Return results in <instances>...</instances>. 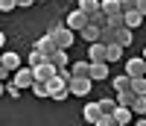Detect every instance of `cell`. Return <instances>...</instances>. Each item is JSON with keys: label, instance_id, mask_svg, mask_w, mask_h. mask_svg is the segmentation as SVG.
<instances>
[{"label": "cell", "instance_id": "1f68e13d", "mask_svg": "<svg viewBox=\"0 0 146 126\" xmlns=\"http://www.w3.org/2000/svg\"><path fill=\"white\" fill-rule=\"evenodd\" d=\"M32 3H38V0H18V6H21V9H29Z\"/></svg>", "mask_w": 146, "mask_h": 126}, {"label": "cell", "instance_id": "5bb4252c", "mask_svg": "<svg viewBox=\"0 0 146 126\" xmlns=\"http://www.w3.org/2000/svg\"><path fill=\"white\" fill-rule=\"evenodd\" d=\"M82 38L88 41V44H94V41H100V38H102V29L96 27V23H88V27L82 29Z\"/></svg>", "mask_w": 146, "mask_h": 126}, {"label": "cell", "instance_id": "3957f363", "mask_svg": "<svg viewBox=\"0 0 146 126\" xmlns=\"http://www.w3.org/2000/svg\"><path fill=\"white\" fill-rule=\"evenodd\" d=\"M64 23H67V27H70L73 32H82V29H85V27H88V23H91V18L85 15L82 9H73L70 15H67V21H64Z\"/></svg>", "mask_w": 146, "mask_h": 126}, {"label": "cell", "instance_id": "484cf974", "mask_svg": "<svg viewBox=\"0 0 146 126\" xmlns=\"http://www.w3.org/2000/svg\"><path fill=\"white\" fill-rule=\"evenodd\" d=\"M29 91H32L35 97H41V100H44V97H50V88H47V82H35Z\"/></svg>", "mask_w": 146, "mask_h": 126}, {"label": "cell", "instance_id": "603a6c76", "mask_svg": "<svg viewBox=\"0 0 146 126\" xmlns=\"http://www.w3.org/2000/svg\"><path fill=\"white\" fill-rule=\"evenodd\" d=\"M135 91H131V88H129V91H117V106H129L131 109V103H135Z\"/></svg>", "mask_w": 146, "mask_h": 126}, {"label": "cell", "instance_id": "7c38bea8", "mask_svg": "<svg viewBox=\"0 0 146 126\" xmlns=\"http://www.w3.org/2000/svg\"><path fill=\"white\" fill-rule=\"evenodd\" d=\"M82 117L88 120V123H96L102 117V109H100V103H85V109H82Z\"/></svg>", "mask_w": 146, "mask_h": 126}, {"label": "cell", "instance_id": "836d02e7", "mask_svg": "<svg viewBox=\"0 0 146 126\" xmlns=\"http://www.w3.org/2000/svg\"><path fill=\"white\" fill-rule=\"evenodd\" d=\"M135 126H146V117H137V120H135Z\"/></svg>", "mask_w": 146, "mask_h": 126}, {"label": "cell", "instance_id": "e575fe53", "mask_svg": "<svg viewBox=\"0 0 146 126\" xmlns=\"http://www.w3.org/2000/svg\"><path fill=\"white\" fill-rule=\"evenodd\" d=\"M38 3H47V0H38Z\"/></svg>", "mask_w": 146, "mask_h": 126}, {"label": "cell", "instance_id": "7a4b0ae2", "mask_svg": "<svg viewBox=\"0 0 146 126\" xmlns=\"http://www.w3.org/2000/svg\"><path fill=\"white\" fill-rule=\"evenodd\" d=\"M12 82H15L18 88H21V91H27V88H32L35 82H38V79H35V70L27 65V68H21V70H15V76H12Z\"/></svg>", "mask_w": 146, "mask_h": 126}, {"label": "cell", "instance_id": "ffe728a7", "mask_svg": "<svg viewBox=\"0 0 146 126\" xmlns=\"http://www.w3.org/2000/svg\"><path fill=\"white\" fill-rule=\"evenodd\" d=\"M70 70H73V76H91V62H73Z\"/></svg>", "mask_w": 146, "mask_h": 126}, {"label": "cell", "instance_id": "4316f807", "mask_svg": "<svg viewBox=\"0 0 146 126\" xmlns=\"http://www.w3.org/2000/svg\"><path fill=\"white\" fill-rule=\"evenodd\" d=\"M131 91L135 94H146V76H135L131 79Z\"/></svg>", "mask_w": 146, "mask_h": 126}, {"label": "cell", "instance_id": "8d00e7d4", "mask_svg": "<svg viewBox=\"0 0 146 126\" xmlns=\"http://www.w3.org/2000/svg\"><path fill=\"white\" fill-rule=\"evenodd\" d=\"M129 126H135V123H129Z\"/></svg>", "mask_w": 146, "mask_h": 126}, {"label": "cell", "instance_id": "4dcf8cb0", "mask_svg": "<svg viewBox=\"0 0 146 126\" xmlns=\"http://www.w3.org/2000/svg\"><path fill=\"white\" fill-rule=\"evenodd\" d=\"M123 3V12H131V9H137V0H120Z\"/></svg>", "mask_w": 146, "mask_h": 126}, {"label": "cell", "instance_id": "4fadbf2b", "mask_svg": "<svg viewBox=\"0 0 146 126\" xmlns=\"http://www.w3.org/2000/svg\"><path fill=\"white\" fill-rule=\"evenodd\" d=\"M0 65H3L6 70H12V73H15V70H21V56L9 50V53H3V59H0Z\"/></svg>", "mask_w": 146, "mask_h": 126}, {"label": "cell", "instance_id": "f546056e", "mask_svg": "<svg viewBox=\"0 0 146 126\" xmlns=\"http://www.w3.org/2000/svg\"><path fill=\"white\" fill-rule=\"evenodd\" d=\"M0 9H3V12H12V9H18V0H0Z\"/></svg>", "mask_w": 146, "mask_h": 126}, {"label": "cell", "instance_id": "d6986e66", "mask_svg": "<svg viewBox=\"0 0 146 126\" xmlns=\"http://www.w3.org/2000/svg\"><path fill=\"white\" fill-rule=\"evenodd\" d=\"M143 21H146V18L140 15L137 9H131V12H126V27H129V29H137V27H140Z\"/></svg>", "mask_w": 146, "mask_h": 126}, {"label": "cell", "instance_id": "6da1fadb", "mask_svg": "<svg viewBox=\"0 0 146 126\" xmlns=\"http://www.w3.org/2000/svg\"><path fill=\"white\" fill-rule=\"evenodd\" d=\"M50 35H53V41H56L58 50L73 47V29L67 27V23H56V27H50Z\"/></svg>", "mask_w": 146, "mask_h": 126}, {"label": "cell", "instance_id": "cb8c5ba5", "mask_svg": "<svg viewBox=\"0 0 146 126\" xmlns=\"http://www.w3.org/2000/svg\"><path fill=\"white\" fill-rule=\"evenodd\" d=\"M131 38H135V35H131V29H129V27H120V29H117V44L131 47Z\"/></svg>", "mask_w": 146, "mask_h": 126}, {"label": "cell", "instance_id": "30bf717a", "mask_svg": "<svg viewBox=\"0 0 146 126\" xmlns=\"http://www.w3.org/2000/svg\"><path fill=\"white\" fill-rule=\"evenodd\" d=\"M79 9H82L88 18H96V15L102 12V0H79Z\"/></svg>", "mask_w": 146, "mask_h": 126}, {"label": "cell", "instance_id": "8992f818", "mask_svg": "<svg viewBox=\"0 0 146 126\" xmlns=\"http://www.w3.org/2000/svg\"><path fill=\"white\" fill-rule=\"evenodd\" d=\"M126 73H129L131 79H135V76H146V59H143V56L129 59V62H126Z\"/></svg>", "mask_w": 146, "mask_h": 126}, {"label": "cell", "instance_id": "d4e9b609", "mask_svg": "<svg viewBox=\"0 0 146 126\" xmlns=\"http://www.w3.org/2000/svg\"><path fill=\"white\" fill-rule=\"evenodd\" d=\"M100 109H102V115H114L117 100H114V97H100Z\"/></svg>", "mask_w": 146, "mask_h": 126}, {"label": "cell", "instance_id": "f1b7e54d", "mask_svg": "<svg viewBox=\"0 0 146 126\" xmlns=\"http://www.w3.org/2000/svg\"><path fill=\"white\" fill-rule=\"evenodd\" d=\"M94 126H120V123H117V117H114V115H102Z\"/></svg>", "mask_w": 146, "mask_h": 126}, {"label": "cell", "instance_id": "277c9868", "mask_svg": "<svg viewBox=\"0 0 146 126\" xmlns=\"http://www.w3.org/2000/svg\"><path fill=\"white\" fill-rule=\"evenodd\" d=\"M91 85H94L91 76H73L70 79V94L73 97H85V94H91Z\"/></svg>", "mask_w": 146, "mask_h": 126}, {"label": "cell", "instance_id": "8fae6325", "mask_svg": "<svg viewBox=\"0 0 146 126\" xmlns=\"http://www.w3.org/2000/svg\"><path fill=\"white\" fill-rule=\"evenodd\" d=\"M91 79L94 82L108 79V62H91Z\"/></svg>", "mask_w": 146, "mask_h": 126}, {"label": "cell", "instance_id": "7402d4cb", "mask_svg": "<svg viewBox=\"0 0 146 126\" xmlns=\"http://www.w3.org/2000/svg\"><path fill=\"white\" fill-rule=\"evenodd\" d=\"M44 62H50V56L32 47V53H29V68H38V65H44Z\"/></svg>", "mask_w": 146, "mask_h": 126}, {"label": "cell", "instance_id": "83f0119b", "mask_svg": "<svg viewBox=\"0 0 146 126\" xmlns=\"http://www.w3.org/2000/svg\"><path fill=\"white\" fill-rule=\"evenodd\" d=\"M3 94L12 97V100H18V97H21V88H18L15 82H9V85H3Z\"/></svg>", "mask_w": 146, "mask_h": 126}, {"label": "cell", "instance_id": "ac0fdd59", "mask_svg": "<svg viewBox=\"0 0 146 126\" xmlns=\"http://www.w3.org/2000/svg\"><path fill=\"white\" fill-rule=\"evenodd\" d=\"M111 85H114V91H129V88H131V76L123 70L120 76H114V79H111Z\"/></svg>", "mask_w": 146, "mask_h": 126}, {"label": "cell", "instance_id": "44dd1931", "mask_svg": "<svg viewBox=\"0 0 146 126\" xmlns=\"http://www.w3.org/2000/svg\"><path fill=\"white\" fill-rule=\"evenodd\" d=\"M131 111H135L137 117H146V94H137L135 103H131Z\"/></svg>", "mask_w": 146, "mask_h": 126}, {"label": "cell", "instance_id": "5b68a950", "mask_svg": "<svg viewBox=\"0 0 146 126\" xmlns=\"http://www.w3.org/2000/svg\"><path fill=\"white\" fill-rule=\"evenodd\" d=\"M32 70H35V79H38V82H50V79L56 76V73H58V68L53 65V62H44V65L32 68Z\"/></svg>", "mask_w": 146, "mask_h": 126}, {"label": "cell", "instance_id": "d590c367", "mask_svg": "<svg viewBox=\"0 0 146 126\" xmlns=\"http://www.w3.org/2000/svg\"><path fill=\"white\" fill-rule=\"evenodd\" d=\"M143 59H146V50H143Z\"/></svg>", "mask_w": 146, "mask_h": 126}, {"label": "cell", "instance_id": "ba28073f", "mask_svg": "<svg viewBox=\"0 0 146 126\" xmlns=\"http://www.w3.org/2000/svg\"><path fill=\"white\" fill-rule=\"evenodd\" d=\"M32 47H35V50H41V53H47V56H53V53H56V50H58V47H56V41H53V35H50V32H47V35H41V38H38V41H35Z\"/></svg>", "mask_w": 146, "mask_h": 126}, {"label": "cell", "instance_id": "d6a6232c", "mask_svg": "<svg viewBox=\"0 0 146 126\" xmlns=\"http://www.w3.org/2000/svg\"><path fill=\"white\" fill-rule=\"evenodd\" d=\"M137 12H140V15L146 18V0H137Z\"/></svg>", "mask_w": 146, "mask_h": 126}, {"label": "cell", "instance_id": "9a60e30c", "mask_svg": "<svg viewBox=\"0 0 146 126\" xmlns=\"http://www.w3.org/2000/svg\"><path fill=\"white\" fill-rule=\"evenodd\" d=\"M102 12H105L108 18L123 15V3H120V0H102Z\"/></svg>", "mask_w": 146, "mask_h": 126}, {"label": "cell", "instance_id": "52a82bcc", "mask_svg": "<svg viewBox=\"0 0 146 126\" xmlns=\"http://www.w3.org/2000/svg\"><path fill=\"white\" fill-rule=\"evenodd\" d=\"M114 117H117L120 126H129V123H135V120H137V115H135L129 106H117V109H114Z\"/></svg>", "mask_w": 146, "mask_h": 126}, {"label": "cell", "instance_id": "2e32d148", "mask_svg": "<svg viewBox=\"0 0 146 126\" xmlns=\"http://www.w3.org/2000/svg\"><path fill=\"white\" fill-rule=\"evenodd\" d=\"M123 50H126V47H123V44H117V41H114V44H108L105 62H108V65H111V62H120V59H123Z\"/></svg>", "mask_w": 146, "mask_h": 126}, {"label": "cell", "instance_id": "9c48e42d", "mask_svg": "<svg viewBox=\"0 0 146 126\" xmlns=\"http://www.w3.org/2000/svg\"><path fill=\"white\" fill-rule=\"evenodd\" d=\"M105 53H108V44H102V41H94L88 47V59L91 62H105Z\"/></svg>", "mask_w": 146, "mask_h": 126}, {"label": "cell", "instance_id": "e0dca14e", "mask_svg": "<svg viewBox=\"0 0 146 126\" xmlns=\"http://www.w3.org/2000/svg\"><path fill=\"white\" fill-rule=\"evenodd\" d=\"M50 62L58 68V70H64V68H70V59H67V50H56V53L50 56Z\"/></svg>", "mask_w": 146, "mask_h": 126}]
</instances>
